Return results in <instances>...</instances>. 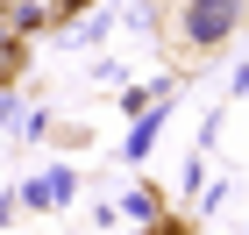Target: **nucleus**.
<instances>
[{
    "label": "nucleus",
    "instance_id": "obj_2",
    "mask_svg": "<svg viewBox=\"0 0 249 235\" xmlns=\"http://www.w3.org/2000/svg\"><path fill=\"white\" fill-rule=\"evenodd\" d=\"M7 78H15V50H0V86H7Z\"/></svg>",
    "mask_w": 249,
    "mask_h": 235
},
{
    "label": "nucleus",
    "instance_id": "obj_3",
    "mask_svg": "<svg viewBox=\"0 0 249 235\" xmlns=\"http://www.w3.org/2000/svg\"><path fill=\"white\" fill-rule=\"evenodd\" d=\"M150 235H185V228H178V221H164V228H150Z\"/></svg>",
    "mask_w": 249,
    "mask_h": 235
},
{
    "label": "nucleus",
    "instance_id": "obj_1",
    "mask_svg": "<svg viewBox=\"0 0 249 235\" xmlns=\"http://www.w3.org/2000/svg\"><path fill=\"white\" fill-rule=\"evenodd\" d=\"M242 21V0H185L178 7V43L185 50H221Z\"/></svg>",
    "mask_w": 249,
    "mask_h": 235
}]
</instances>
